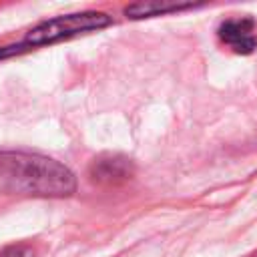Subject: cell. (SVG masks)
Instances as JSON below:
<instances>
[{
    "instance_id": "6da1fadb",
    "label": "cell",
    "mask_w": 257,
    "mask_h": 257,
    "mask_svg": "<svg viewBox=\"0 0 257 257\" xmlns=\"http://www.w3.org/2000/svg\"><path fill=\"white\" fill-rule=\"evenodd\" d=\"M74 191V173L62 163L36 153L0 151V193L68 197Z\"/></svg>"
},
{
    "instance_id": "7a4b0ae2",
    "label": "cell",
    "mask_w": 257,
    "mask_h": 257,
    "mask_svg": "<svg viewBox=\"0 0 257 257\" xmlns=\"http://www.w3.org/2000/svg\"><path fill=\"white\" fill-rule=\"evenodd\" d=\"M112 24V18L104 12H76V14H66V16H56L50 20H44L40 24H36L32 30L26 32V36L16 42L18 52H26L38 46H46V44H54L60 40H68L74 38L78 34H86V32H94V30H102L106 26Z\"/></svg>"
},
{
    "instance_id": "3957f363",
    "label": "cell",
    "mask_w": 257,
    "mask_h": 257,
    "mask_svg": "<svg viewBox=\"0 0 257 257\" xmlns=\"http://www.w3.org/2000/svg\"><path fill=\"white\" fill-rule=\"evenodd\" d=\"M217 36L235 54H251L257 48V22L249 16L227 18L219 24Z\"/></svg>"
},
{
    "instance_id": "277c9868",
    "label": "cell",
    "mask_w": 257,
    "mask_h": 257,
    "mask_svg": "<svg viewBox=\"0 0 257 257\" xmlns=\"http://www.w3.org/2000/svg\"><path fill=\"white\" fill-rule=\"evenodd\" d=\"M88 175L98 185H120L135 175V165L122 155H102L90 163Z\"/></svg>"
},
{
    "instance_id": "5b68a950",
    "label": "cell",
    "mask_w": 257,
    "mask_h": 257,
    "mask_svg": "<svg viewBox=\"0 0 257 257\" xmlns=\"http://www.w3.org/2000/svg\"><path fill=\"white\" fill-rule=\"evenodd\" d=\"M187 8H195L193 4H133L124 8V14L128 18H147V16H159V14H169V12H181Z\"/></svg>"
},
{
    "instance_id": "8992f818",
    "label": "cell",
    "mask_w": 257,
    "mask_h": 257,
    "mask_svg": "<svg viewBox=\"0 0 257 257\" xmlns=\"http://www.w3.org/2000/svg\"><path fill=\"white\" fill-rule=\"evenodd\" d=\"M0 257H34V249L28 245H10L0 251Z\"/></svg>"
}]
</instances>
